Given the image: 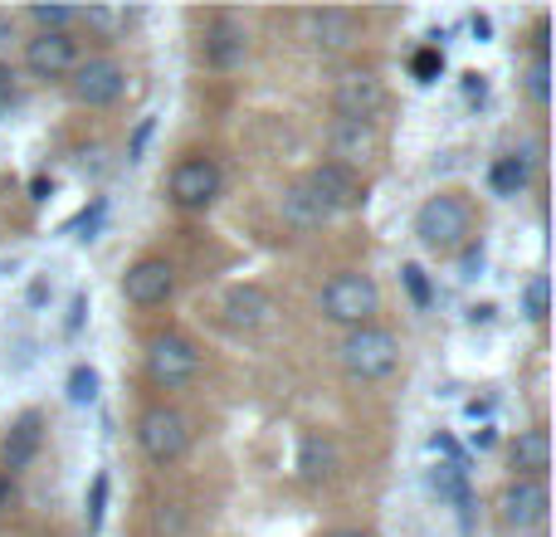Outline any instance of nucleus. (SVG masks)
Wrapping results in <instances>:
<instances>
[{
    "label": "nucleus",
    "instance_id": "bb28decb",
    "mask_svg": "<svg viewBox=\"0 0 556 537\" xmlns=\"http://www.w3.org/2000/svg\"><path fill=\"white\" fill-rule=\"evenodd\" d=\"M401 278H405V288H410V298H415V303H430V284H425V268L420 264H405L401 268Z\"/></svg>",
    "mask_w": 556,
    "mask_h": 537
},
{
    "label": "nucleus",
    "instance_id": "c756f323",
    "mask_svg": "<svg viewBox=\"0 0 556 537\" xmlns=\"http://www.w3.org/2000/svg\"><path fill=\"white\" fill-rule=\"evenodd\" d=\"M415 74H434V54H420V59H415Z\"/></svg>",
    "mask_w": 556,
    "mask_h": 537
},
{
    "label": "nucleus",
    "instance_id": "4468645a",
    "mask_svg": "<svg viewBox=\"0 0 556 537\" xmlns=\"http://www.w3.org/2000/svg\"><path fill=\"white\" fill-rule=\"evenodd\" d=\"M274 317V298L264 294L260 284H240L225 294V323L240 327V333H254V327H264Z\"/></svg>",
    "mask_w": 556,
    "mask_h": 537
},
{
    "label": "nucleus",
    "instance_id": "f8f14e48",
    "mask_svg": "<svg viewBox=\"0 0 556 537\" xmlns=\"http://www.w3.org/2000/svg\"><path fill=\"white\" fill-rule=\"evenodd\" d=\"M250 59V29L235 15H220L205 29V64L211 68H240Z\"/></svg>",
    "mask_w": 556,
    "mask_h": 537
},
{
    "label": "nucleus",
    "instance_id": "dca6fc26",
    "mask_svg": "<svg viewBox=\"0 0 556 537\" xmlns=\"http://www.w3.org/2000/svg\"><path fill=\"white\" fill-rule=\"evenodd\" d=\"M356 35H362V25L352 10H317L313 15V39L323 49H352Z\"/></svg>",
    "mask_w": 556,
    "mask_h": 537
},
{
    "label": "nucleus",
    "instance_id": "cd10ccee",
    "mask_svg": "<svg viewBox=\"0 0 556 537\" xmlns=\"http://www.w3.org/2000/svg\"><path fill=\"white\" fill-rule=\"evenodd\" d=\"M434 489H440V494H450V499H459V503H464V474L450 464V470H440V474H434Z\"/></svg>",
    "mask_w": 556,
    "mask_h": 537
},
{
    "label": "nucleus",
    "instance_id": "2eb2a0df",
    "mask_svg": "<svg viewBox=\"0 0 556 537\" xmlns=\"http://www.w3.org/2000/svg\"><path fill=\"white\" fill-rule=\"evenodd\" d=\"M39 445H45V425H39V415H20L15 430L5 435V450H0V460H5V470H29V460L39 454Z\"/></svg>",
    "mask_w": 556,
    "mask_h": 537
},
{
    "label": "nucleus",
    "instance_id": "1a4fd4ad",
    "mask_svg": "<svg viewBox=\"0 0 556 537\" xmlns=\"http://www.w3.org/2000/svg\"><path fill=\"white\" fill-rule=\"evenodd\" d=\"M547 484L542 479H518V484H508L503 489V499H498V509H503V523L508 528H542L547 523Z\"/></svg>",
    "mask_w": 556,
    "mask_h": 537
},
{
    "label": "nucleus",
    "instance_id": "20e7f679",
    "mask_svg": "<svg viewBox=\"0 0 556 537\" xmlns=\"http://www.w3.org/2000/svg\"><path fill=\"white\" fill-rule=\"evenodd\" d=\"M137 440H142L152 464H172V460H181L186 445H191V425H186V415L172 411V405H152V411L137 421Z\"/></svg>",
    "mask_w": 556,
    "mask_h": 537
},
{
    "label": "nucleus",
    "instance_id": "6e6552de",
    "mask_svg": "<svg viewBox=\"0 0 556 537\" xmlns=\"http://www.w3.org/2000/svg\"><path fill=\"white\" fill-rule=\"evenodd\" d=\"M123 88H127V74L113 59H88V64L74 68V98L84 108H113L123 98Z\"/></svg>",
    "mask_w": 556,
    "mask_h": 537
},
{
    "label": "nucleus",
    "instance_id": "0eeeda50",
    "mask_svg": "<svg viewBox=\"0 0 556 537\" xmlns=\"http://www.w3.org/2000/svg\"><path fill=\"white\" fill-rule=\"evenodd\" d=\"M303 186H307V196H313L327 215H332V211H352V205L362 201V182H356V172H352V166H342V162L313 166Z\"/></svg>",
    "mask_w": 556,
    "mask_h": 537
},
{
    "label": "nucleus",
    "instance_id": "7c9ffc66",
    "mask_svg": "<svg viewBox=\"0 0 556 537\" xmlns=\"http://www.w3.org/2000/svg\"><path fill=\"white\" fill-rule=\"evenodd\" d=\"M332 537H371V533H362V528H342V533H332Z\"/></svg>",
    "mask_w": 556,
    "mask_h": 537
},
{
    "label": "nucleus",
    "instance_id": "a878e982",
    "mask_svg": "<svg viewBox=\"0 0 556 537\" xmlns=\"http://www.w3.org/2000/svg\"><path fill=\"white\" fill-rule=\"evenodd\" d=\"M522 303H528V317L532 323H542V317H547V278H532L528 284V294H522Z\"/></svg>",
    "mask_w": 556,
    "mask_h": 537
},
{
    "label": "nucleus",
    "instance_id": "2f4dec72",
    "mask_svg": "<svg viewBox=\"0 0 556 537\" xmlns=\"http://www.w3.org/2000/svg\"><path fill=\"white\" fill-rule=\"evenodd\" d=\"M0 499H5V484H0Z\"/></svg>",
    "mask_w": 556,
    "mask_h": 537
},
{
    "label": "nucleus",
    "instance_id": "412c9836",
    "mask_svg": "<svg viewBox=\"0 0 556 537\" xmlns=\"http://www.w3.org/2000/svg\"><path fill=\"white\" fill-rule=\"evenodd\" d=\"M489 182H493L498 196H518L522 186H528V157H498L493 172H489Z\"/></svg>",
    "mask_w": 556,
    "mask_h": 537
},
{
    "label": "nucleus",
    "instance_id": "f03ea898",
    "mask_svg": "<svg viewBox=\"0 0 556 537\" xmlns=\"http://www.w3.org/2000/svg\"><path fill=\"white\" fill-rule=\"evenodd\" d=\"M337 362H342V372L356 376V382H381V376H391L395 362H401V342H395L386 327H352V333L342 337V347H337Z\"/></svg>",
    "mask_w": 556,
    "mask_h": 537
},
{
    "label": "nucleus",
    "instance_id": "9d476101",
    "mask_svg": "<svg viewBox=\"0 0 556 537\" xmlns=\"http://www.w3.org/2000/svg\"><path fill=\"white\" fill-rule=\"evenodd\" d=\"M215 196H220V166L211 162V157H191V162H181L172 172V201L176 205H211Z\"/></svg>",
    "mask_w": 556,
    "mask_h": 537
},
{
    "label": "nucleus",
    "instance_id": "6ab92c4d",
    "mask_svg": "<svg viewBox=\"0 0 556 537\" xmlns=\"http://www.w3.org/2000/svg\"><path fill=\"white\" fill-rule=\"evenodd\" d=\"M283 221L298 225V230H313V225L327 221V211L313 201V196H307V186H288V191H283Z\"/></svg>",
    "mask_w": 556,
    "mask_h": 537
},
{
    "label": "nucleus",
    "instance_id": "4be33fe9",
    "mask_svg": "<svg viewBox=\"0 0 556 537\" xmlns=\"http://www.w3.org/2000/svg\"><path fill=\"white\" fill-rule=\"evenodd\" d=\"M29 20L39 25V35H64V29L78 20V10H68V5H29Z\"/></svg>",
    "mask_w": 556,
    "mask_h": 537
},
{
    "label": "nucleus",
    "instance_id": "39448f33",
    "mask_svg": "<svg viewBox=\"0 0 556 537\" xmlns=\"http://www.w3.org/2000/svg\"><path fill=\"white\" fill-rule=\"evenodd\" d=\"M332 108H337V123H376V113L386 108V88L376 74H366V68H352V74L337 78L332 88Z\"/></svg>",
    "mask_w": 556,
    "mask_h": 537
},
{
    "label": "nucleus",
    "instance_id": "423d86ee",
    "mask_svg": "<svg viewBox=\"0 0 556 537\" xmlns=\"http://www.w3.org/2000/svg\"><path fill=\"white\" fill-rule=\"evenodd\" d=\"M147 372L162 386H181L201 372V352H195V342H186L181 333H162L147 347Z\"/></svg>",
    "mask_w": 556,
    "mask_h": 537
},
{
    "label": "nucleus",
    "instance_id": "ddd939ff",
    "mask_svg": "<svg viewBox=\"0 0 556 537\" xmlns=\"http://www.w3.org/2000/svg\"><path fill=\"white\" fill-rule=\"evenodd\" d=\"M25 64L35 78H64L78 68V49L68 35H39L25 45Z\"/></svg>",
    "mask_w": 556,
    "mask_h": 537
},
{
    "label": "nucleus",
    "instance_id": "f257e3e1",
    "mask_svg": "<svg viewBox=\"0 0 556 537\" xmlns=\"http://www.w3.org/2000/svg\"><path fill=\"white\" fill-rule=\"evenodd\" d=\"M415 235H420V245H430L434 254L464 250L473 235L469 201H464V196H430V201L420 205V215H415Z\"/></svg>",
    "mask_w": 556,
    "mask_h": 537
},
{
    "label": "nucleus",
    "instance_id": "a211bd4d",
    "mask_svg": "<svg viewBox=\"0 0 556 537\" xmlns=\"http://www.w3.org/2000/svg\"><path fill=\"white\" fill-rule=\"evenodd\" d=\"M513 464H518L528 479H542L552 470V440L547 430H522L518 445H513Z\"/></svg>",
    "mask_w": 556,
    "mask_h": 537
},
{
    "label": "nucleus",
    "instance_id": "5701e85b",
    "mask_svg": "<svg viewBox=\"0 0 556 537\" xmlns=\"http://www.w3.org/2000/svg\"><path fill=\"white\" fill-rule=\"evenodd\" d=\"M78 20H88V25L103 29V35H117L127 20H137V10H103V5H93V10H78Z\"/></svg>",
    "mask_w": 556,
    "mask_h": 537
},
{
    "label": "nucleus",
    "instance_id": "b1692460",
    "mask_svg": "<svg viewBox=\"0 0 556 537\" xmlns=\"http://www.w3.org/2000/svg\"><path fill=\"white\" fill-rule=\"evenodd\" d=\"M93 396H98V372H93V366H74V376H68V401L88 405Z\"/></svg>",
    "mask_w": 556,
    "mask_h": 537
},
{
    "label": "nucleus",
    "instance_id": "aec40b11",
    "mask_svg": "<svg viewBox=\"0 0 556 537\" xmlns=\"http://www.w3.org/2000/svg\"><path fill=\"white\" fill-rule=\"evenodd\" d=\"M371 142H376V137H371V127H366V123H337L332 127V152L342 157V166H352L356 157L371 152Z\"/></svg>",
    "mask_w": 556,
    "mask_h": 537
},
{
    "label": "nucleus",
    "instance_id": "393cba45",
    "mask_svg": "<svg viewBox=\"0 0 556 537\" xmlns=\"http://www.w3.org/2000/svg\"><path fill=\"white\" fill-rule=\"evenodd\" d=\"M547 78H552V68H547V59H532V68H528V93L532 98H538V103H547V98H552V84H547Z\"/></svg>",
    "mask_w": 556,
    "mask_h": 537
},
{
    "label": "nucleus",
    "instance_id": "7ed1b4c3",
    "mask_svg": "<svg viewBox=\"0 0 556 537\" xmlns=\"http://www.w3.org/2000/svg\"><path fill=\"white\" fill-rule=\"evenodd\" d=\"M376 308H381V288H376L366 274H337V278H327V288H323V313L332 317V323L366 327Z\"/></svg>",
    "mask_w": 556,
    "mask_h": 537
},
{
    "label": "nucleus",
    "instance_id": "c85d7f7f",
    "mask_svg": "<svg viewBox=\"0 0 556 537\" xmlns=\"http://www.w3.org/2000/svg\"><path fill=\"white\" fill-rule=\"evenodd\" d=\"M10 98H15V74H10V68L0 64V108H5Z\"/></svg>",
    "mask_w": 556,
    "mask_h": 537
},
{
    "label": "nucleus",
    "instance_id": "9b49d317",
    "mask_svg": "<svg viewBox=\"0 0 556 537\" xmlns=\"http://www.w3.org/2000/svg\"><path fill=\"white\" fill-rule=\"evenodd\" d=\"M172 288H176V268L166 260H137L123 274V294H127V303H137V308L166 303V298H172Z\"/></svg>",
    "mask_w": 556,
    "mask_h": 537
},
{
    "label": "nucleus",
    "instance_id": "f3484780",
    "mask_svg": "<svg viewBox=\"0 0 556 537\" xmlns=\"http://www.w3.org/2000/svg\"><path fill=\"white\" fill-rule=\"evenodd\" d=\"M298 474L307 484H323L337 474V445L327 435H303V450H298Z\"/></svg>",
    "mask_w": 556,
    "mask_h": 537
}]
</instances>
